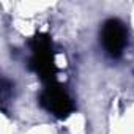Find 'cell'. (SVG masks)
<instances>
[]
</instances>
